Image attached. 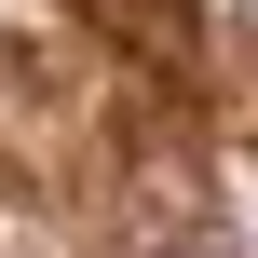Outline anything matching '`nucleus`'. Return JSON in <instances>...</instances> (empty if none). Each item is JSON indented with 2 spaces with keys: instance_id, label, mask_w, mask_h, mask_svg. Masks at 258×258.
Here are the masks:
<instances>
[{
  "instance_id": "obj_1",
  "label": "nucleus",
  "mask_w": 258,
  "mask_h": 258,
  "mask_svg": "<svg viewBox=\"0 0 258 258\" xmlns=\"http://www.w3.org/2000/svg\"><path fill=\"white\" fill-rule=\"evenodd\" d=\"M163 258H218V245H163Z\"/></svg>"
}]
</instances>
